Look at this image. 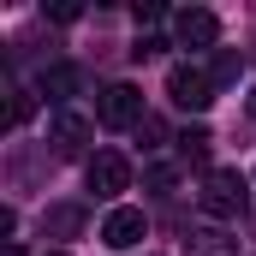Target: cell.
<instances>
[{
	"instance_id": "3957f363",
	"label": "cell",
	"mask_w": 256,
	"mask_h": 256,
	"mask_svg": "<svg viewBox=\"0 0 256 256\" xmlns=\"http://www.w3.org/2000/svg\"><path fill=\"white\" fill-rule=\"evenodd\" d=\"M96 120L114 126V131L137 126V120H143V90H137V84H108L102 102H96Z\"/></svg>"
},
{
	"instance_id": "7c38bea8",
	"label": "cell",
	"mask_w": 256,
	"mask_h": 256,
	"mask_svg": "<svg viewBox=\"0 0 256 256\" xmlns=\"http://www.w3.org/2000/svg\"><path fill=\"white\" fill-rule=\"evenodd\" d=\"M30 114H36V96H30V90H18V96H12V114H6V126H24Z\"/></svg>"
},
{
	"instance_id": "5b68a950",
	"label": "cell",
	"mask_w": 256,
	"mask_h": 256,
	"mask_svg": "<svg viewBox=\"0 0 256 256\" xmlns=\"http://www.w3.org/2000/svg\"><path fill=\"white\" fill-rule=\"evenodd\" d=\"M173 36H179L185 48H214V42H220V18H214L208 6H185V12L173 18Z\"/></svg>"
},
{
	"instance_id": "9a60e30c",
	"label": "cell",
	"mask_w": 256,
	"mask_h": 256,
	"mask_svg": "<svg viewBox=\"0 0 256 256\" xmlns=\"http://www.w3.org/2000/svg\"><path fill=\"white\" fill-rule=\"evenodd\" d=\"M48 256H66V250H48Z\"/></svg>"
},
{
	"instance_id": "4fadbf2b",
	"label": "cell",
	"mask_w": 256,
	"mask_h": 256,
	"mask_svg": "<svg viewBox=\"0 0 256 256\" xmlns=\"http://www.w3.org/2000/svg\"><path fill=\"white\" fill-rule=\"evenodd\" d=\"M6 256H24V250H18V244H6Z\"/></svg>"
},
{
	"instance_id": "ba28073f",
	"label": "cell",
	"mask_w": 256,
	"mask_h": 256,
	"mask_svg": "<svg viewBox=\"0 0 256 256\" xmlns=\"http://www.w3.org/2000/svg\"><path fill=\"white\" fill-rule=\"evenodd\" d=\"M72 90H78V66H48V72H42V96L66 102Z\"/></svg>"
},
{
	"instance_id": "30bf717a",
	"label": "cell",
	"mask_w": 256,
	"mask_h": 256,
	"mask_svg": "<svg viewBox=\"0 0 256 256\" xmlns=\"http://www.w3.org/2000/svg\"><path fill=\"white\" fill-rule=\"evenodd\" d=\"M191 256H232V244H226L220 232H196V238H191Z\"/></svg>"
},
{
	"instance_id": "7a4b0ae2",
	"label": "cell",
	"mask_w": 256,
	"mask_h": 256,
	"mask_svg": "<svg viewBox=\"0 0 256 256\" xmlns=\"http://www.w3.org/2000/svg\"><path fill=\"white\" fill-rule=\"evenodd\" d=\"M167 96H173L179 108H191V114H208V108H214V78H208L202 66H173V72H167Z\"/></svg>"
},
{
	"instance_id": "8fae6325",
	"label": "cell",
	"mask_w": 256,
	"mask_h": 256,
	"mask_svg": "<svg viewBox=\"0 0 256 256\" xmlns=\"http://www.w3.org/2000/svg\"><path fill=\"white\" fill-rule=\"evenodd\" d=\"M238 54H232V48H226V54H214V72H208V78H214V90H220V84H232V78H238Z\"/></svg>"
},
{
	"instance_id": "5bb4252c",
	"label": "cell",
	"mask_w": 256,
	"mask_h": 256,
	"mask_svg": "<svg viewBox=\"0 0 256 256\" xmlns=\"http://www.w3.org/2000/svg\"><path fill=\"white\" fill-rule=\"evenodd\" d=\"M250 114H256V90H250Z\"/></svg>"
},
{
	"instance_id": "6da1fadb",
	"label": "cell",
	"mask_w": 256,
	"mask_h": 256,
	"mask_svg": "<svg viewBox=\"0 0 256 256\" xmlns=\"http://www.w3.org/2000/svg\"><path fill=\"white\" fill-rule=\"evenodd\" d=\"M196 202H202V214H208V220H238V214H244V202H250L244 173H238V167H208V173H202Z\"/></svg>"
},
{
	"instance_id": "9c48e42d",
	"label": "cell",
	"mask_w": 256,
	"mask_h": 256,
	"mask_svg": "<svg viewBox=\"0 0 256 256\" xmlns=\"http://www.w3.org/2000/svg\"><path fill=\"white\" fill-rule=\"evenodd\" d=\"M208 143H214V137L196 126V131H185V137H179V155H185V161H202V155H208Z\"/></svg>"
},
{
	"instance_id": "52a82bcc",
	"label": "cell",
	"mask_w": 256,
	"mask_h": 256,
	"mask_svg": "<svg viewBox=\"0 0 256 256\" xmlns=\"http://www.w3.org/2000/svg\"><path fill=\"white\" fill-rule=\"evenodd\" d=\"M48 137H54L60 149H84V143H90V120H84V114H54Z\"/></svg>"
},
{
	"instance_id": "277c9868",
	"label": "cell",
	"mask_w": 256,
	"mask_h": 256,
	"mask_svg": "<svg viewBox=\"0 0 256 256\" xmlns=\"http://www.w3.org/2000/svg\"><path fill=\"white\" fill-rule=\"evenodd\" d=\"M90 191L108 196V202H114L120 191H131V161H126V155H114V149H102V155L90 161Z\"/></svg>"
},
{
	"instance_id": "8992f818",
	"label": "cell",
	"mask_w": 256,
	"mask_h": 256,
	"mask_svg": "<svg viewBox=\"0 0 256 256\" xmlns=\"http://www.w3.org/2000/svg\"><path fill=\"white\" fill-rule=\"evenodd\" d=\"M143 232H149L143 208H126V202H120V208H108V220H102V244H108V250H131Z\"/></svg>"
}]
</instances>
